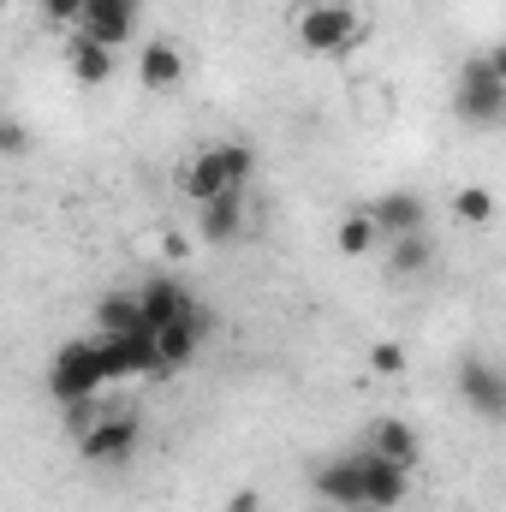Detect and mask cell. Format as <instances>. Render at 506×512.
<instances>
[{"label": "cell", "instance_id": "cell-1", "mask_svg": "<svg viewBox=\"0 0 506 512\" xmlns=\"http://www.w3.org/2000/svg\"><path fill=\"white\" fill-rule=\"evenodd\" d=\"M292 36H298L304 54H334V60H346V54H358V48L370 42V24H364V12H358L352 0H304V6L292 12Z\"/></svg>", "mask_w": 506, "mask_h": 512}, {"label": "cell", "instance_id": "cell-2", "mask_svg": "<svg viewBox=\"0 0 506 512\" xmlns=\"http://www.w3.org/2000/svg\"><path fill=\"white\" fill-rule=\"evenodd\" d=\"M251 173H256V149L239 143V137H227V143H209V149H197V155L185 161L179 191H185L191 203H209V197H221V191H245Z\"/></svg>", "mask_w": 506, "mask_h": 512}, {"label": "cell", "instance_id": "cell-3", "mask_svg": "<svg viewBox=\"0 0 506 512\" xmlns=\"http://www.w3.org/2000/svg\"><path fill=\"white\" fill-rule=\"evenodd\" d=\"M453 114L465 126H495L506 114V72H501V54L483 48L459 66V90H453Z\"/></svg>", "mask_w": 506, "mask_h": 512}, {"label": "cell", "instance_id": "cell-4", "mask_svg": "<svg viewBox=\"0 0 506 512\" xmlns=\"http://www.w3.org/2000/svg\"><path fill=\"white\" fill-rule=\"evenodd\" d=\"M108 387L102 376V352H96V340H66L54 358H48V393L60 399V405H72V399H96Z\"/></svg>", "mask_w": 506, "mask_h": 512}, {"label": "cell", "instance_id": "cell-5", "mask_svg": "<svg viewBox=\"0 0 506 512\" xmlns=\"http://www.w3.org/2000/svg\"><path fill=\"white\" fill-rule=\"evenodd\" d=\"M137 435H143L137 411H114V417H96V423H90V429L78 435V459H84V465H96V471L131 465V453H137Z\"/></svg>", "mask_w": 506, "mask_h": 512}, {"label": "cell", "instance_id": "cell-6", "mask_svg": "<svg viewBox=\"0 0 506 512\" xmlns=\"http://www.w3.org/2000/svg\"><path fill=\"white\" fill-rule=\"evenodd\" d=\"M137 18H143V0H84L78 6V36L102 42V48H126L137 36Z\"/></svg>", "mask_w": 506, "mask_h": 512}, {"label": "cell", "instance_id": "cell-7", "mask_svg": "<svg viewBox=\"0 0 506 512\" xmlns=\"http://www.w3.org/2000/svg\"><path fill=\"white\" fill-rule=\"evenodd\" d=\"M96 352H102V376H108V382H126V376H161V364H155V334H149V328L102 334Z\"/></svg>", "mask_w": 506, "mask_h": 512}, {"label": "cell", "instance_id": "cell-8", "mask_svg": "<svg viewBox=\"0 0 506 512\" xmlns=\"http://www.w3.org/2000/svg\"><path fill=\"white\" fill-rule=\"evenodd\" d=\"M209 322H215V316L197 304L191 316H179V322H167V328H149V334H155V364H161V376L191 370V358H197V346H203Z\"/></svg>", "mask_w": 506, "mask_h": 512}, {"label": "cell", "instance_id": "cell-9", "mask_svg": "<svg viewBox=\"0 0 506 512\" xmlns=\"http://www.w3.org/2000/svg\"><path fill=\"white\" fill-rule=\"evenodd\" d=\"M191 310H197V292H191L185 280H173V274H155V280L137 286V316H143V328H167V322H179V316H191Z\"/></svg>", "mask_w": 506, "mask_h": 512}, {"label": "cell", "instance_id": "cell-10", "mask_svg": "<svg viewBox=\"0 0 506 512\" xmlns=\"http://www.w3.org/2000/svg\"><path fill=\"white\" fill-rule=\"evenodd\" d=\"M358 459V489H364V512H393L405 501V483H411V471H399V465H387L376 453H352Z\"/></svg>", "mask_w": 506, "mask_h": 512}, {"label": "cell", "instance_id": "cell-11", "mask_svg": "<svg viewBox=\"0 0 506 512\" xmlns=\"http://www.w3.org/2000/svg\"><path fill=\"white\" fill-rule=\"evenodd\" d=\"M459 399L477 411V417H506V376L489 364V358H465L459 364Z\"/></svg>", "mask_w": 506, "mask_h": 512}, {"label": "cell", "instance_id": "cell-12", "mask_svg": "<svg viewBox=\"0 0 506 512\" xmlns=\"http://www.w3.org/2000/svg\"><path fill=\"white\" fill-rule=\"evenodd\" d=\"M245 233V191H221L209 203H197V239L203 245H239Z\"/></svg>", "mask_w": 506, "mask_h": 512}, {"label": "cell", "instance_id": "cell-13", "mask_svg": "<svg viewBox=\"0 0 506 512\" xmlns=\"http://www.w3.org/2000/svg\"><path fill=\"white\" fill-rule=\"evenodd\" d=\"M364 215L376 221V233H387V239L423 233V221H429V209H423L417 191H387V197H376V203H364Z\"/></svg>", "mask_w": 506, "mask_h": 512}, {"label": "cell", "instance_id": "cell-14", "mask_svg": "<svg viewBox=\"0 0 506 512\" xmlns=\"http://www.w3.org/2000/svg\"><path fill=\"white\" fill-rule=\"evenodd\" d=\"M364 453H376L387 465L411 471V465H417V429H411L405 417H376V423L364 429Z\"/></svg>", "mask_w": 506, "mask_h": 512}, {"label": "cell", "instance_id": "cell-15", "mask_svg": "<svg viewBox=\"0 0 506 512\" xmlns=\"http://www.w3.org/2000/svg\"><path fill=\"white\" fill-rule=\"evenodd\" d=\"M316 495L328 501V507H346V512H364V489H358V459L346 453V459H328V465H316Z\"/></svg>", "mask_w": 506, "mask_h": 512}, {"label": "cell", "instance_id": "cell-16", "mask_svg": "<svg viewBox=\"0 0 506 512\" xmlns=\"http://www.w3.org/2000/svg\"><path fill=\"white\" fill-rule=\"evenodd\" d=\"M179 78H185V54H179V48H173L167 36H155V42H143V54H137V84L161 96V90H173Z\"/></svg>", "mask_w": 506, "mask_h": 512}, {"label": "cell", "instance_id": "cell-17", "mask_svg": "<svg viewBox=\"0 0 506 512\" xmlns=\"http://www.w3.org/2000/svg\"><path fill=\"white\" fill-rule=\"evenodd\" d=\"M66 66H72V78H78V84H90V90H96V84H108V78H114V48H102V42H90V36H78V30H72V36H66Z\"/></svg>", "mask_w": 506, "mask_h": 512}, {"label": "cell", "instance_id": "cell-18", "mask_svg": "<svg viewBox=\"0 0 506 512\" xmlns=\"http://www.w3.org/2000/svg\"><path fill=\"white\" fill-rule=\"evenodd\" d=\"M96 328H102V334H131V328H143V316H137V292H102V304H96Z\"/></svg>", "mask_w": 506, "mask_h": 512}, {"label": "cell", "instance_id": "cell-19", "mask_svg": "<svg viewBox=\"0 0 506 512\" xmlns=\"http://www.w3.org/2000/svg\"><path fill=\"white\" fill-rule=\"evenodd\" d=\"M334 245H340V256H370L381 245V233H376V221L364 215V203L340 221V233H334Z\"/></svg>", "mask_w": 506, "mask_h": 512}, {"label": "cell", "instance_id": "cell-20", "mask_svg": "<svg viewBox=\"0 0 506 512\" xmlns=\"http://www.w3.org/2000/svg\"><path fill=\"white\" fill-rule=\"evenodd\" d=\"M429 256H435V245H429L423 233H399V239L387 245V268H393V274H423Z\"/></svg>", "mask_w": 506, "mask_h": 512}, {"label": "cell", "instance_id": "cell-21", "mask_svg": "<svg viewBox=\"0 0 506 512\" xmlns=\"http://www.w3.org/2000/svg\"><path fill=\"white\" fill-rule=\"evenodd\" d=\"M453 215H459L465 227H489V221H495V191H489V185H459V191H453Z\"/></svg>", "mask_w": 506, "mask_h": 512}, {"label": "cell", "instance_id": "cell-22", "mask_svg": "<svg viewBox=\"0 0 506 512\" xmlns=\"http://www.w3.org/2000/svg\"><path fill=\"white\" fill-rule=\"evenodd\" d=\"M370 370H376V376H405V370H411V352H405L399 340H376V346H370Z\"/></svg>", "mask_w": 506, "mask_h": 512}, {"label": "cell", "instance_id": "cell-23", "mask_svg": "<svg viewBox=\"0 0 506 512\" xmlns=\"http://www.w3.org/2000/svg\"><path fill=\"white\" fill-rule=\"evenodd\" d=\"M18 155H30V131L12 114H0V161H18Z\"/></svg>", "mask_w": 506, "mask_h": 512}, {"label": "cell", "instance_id": "cell-24", "mask_svg": "<svg viewBox=\"0 0 506 512\" xmlns=\"http://www.w3.org/2000/svg\"><path fill=\"white\" fill-rule=\"evenodd\" d=\"M36 6H42V18H48L54 30H72V24H78V6H84V0H36Z\"/></svg>", "mask_w": 506, "mask_h": 512}, {"label": "cell", "instance_id": "cell-25", "mask_svg": "<svg viewBox=\"0 0 506 512\" xmlns=\"http://www.w3.org/2000/svg\"><path fill=\"white\" fill-rule=\"evenodd\" d=\"M60 411H66V429H72V435H84V429L96 423V399H72V405H60Z\"/></svg>", "mask_w": 506, "mask_h": 512}, {"label": "cell", "instance_id": "cell-26", "mask_svg": "<svg viewBox=\"0 0 506 512\" xmlns=\"http://www.w3.org/2000/svg\"><path fill=\"white\" fill-rule=\"evenodd\" d=\"M227 512H262V495L256 489H233L227 495Z\"/></svg>", "mask_w": 506, "mask_h": 512}, {"label": "cell", "instance_id": "cell-27", "mask_svg": "<svg viewBox=\"0 0 506 512\" xmlns=\"http://www.w3.org/2000/svg\"><path fill=\"white\" fill-rule=\"evenodd\" d=\"M185 251H191V239H185V233H161V256H173V262H179Z\"/></svg>", "mask_w": 506, "mask_h": 512}, {"label": "cell", "instance_id": "cell-28", "mask_svg": "<svg viewBox=\"0 0 506 512\" xmlns=\"http://www.w3.org/2000/svg\"><path fill=\"white\" fill-rule=\"evenodd\" d=\"M6 6H12V0H0V18H6Z\"/></svg>", "mask_w": 506, "mask_h": 512}, {"label": "cell", "instance_id": "cell-29", "mask_svg": "<svg viewBox=\"0 0 506 512\" xmlns=\"http://www.w3.org/2000/svg\"><path fill=\"white\" fill-rule=\"evenodd\" d=\"M453 512H465V507H453Z\"/></svg>", "mask_w": 506, "mask_h": 512}]
</instances>
